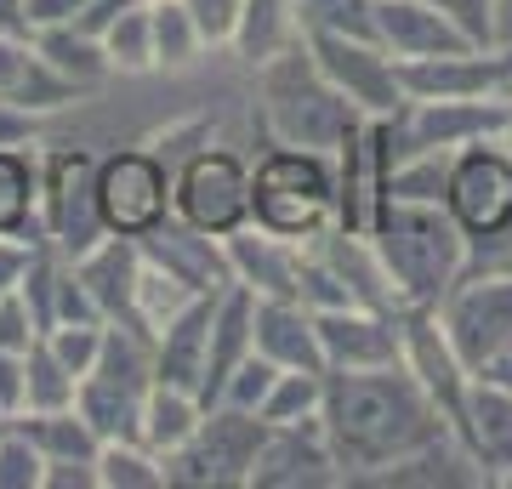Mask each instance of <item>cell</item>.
<instances>
[{
  "instance_id": "7dc6e473",
  "label": "cell",
  "mask_w": 512,
  "mask_h": 489,
  "mask_svg": "<svg viewBox=\"0 0 512 489\" xmlns=\"http://www.w3.org/2000/svg\"><path fill=\"white\" fill-rule=\"evenodd\" d=\"M35 137H40V114L0 103V148H35Z\"/></svg>"
},
{
  "instance_id": "ba28073f",
  "label": "cell",
  "mask_w": 512,
  "mask_h": 489,
  "mask_svg": "<svg viewBox=\"0 0 512 489\" xmlns=\"http://www.w3.org/2000/svg\"><path fill=\"white\" fill-rule=\"evenodd\" d=\"M313 63L330 86L353 103L359 120H393L404 109L399 57L387 52L376 35H330V29H302Z\"/></svg>"
},
{
  "instance_id": "83f0119b",
  "label": "cell",
  "mask_w": 512,
  "mask_h": 489,
  "mask_svg": "<svg viewBox=\"0 0 512 489\" xmlns=\"http://www.w3.org/2000/svg\"><path fill=\"white\" fill-rule=\"evenodd\" d=\"M143 399L148 393H137V387H120V381L109 376H80V387H74V410L86 416V427H92L103 444H114V438H143Z\"/></svg>"
},
{
  "instance_id": "e575fe53",
  "label": "cell",
  "mask_w": 512,
  "mask_h": 489,
  "mask_svg": "<svg viewBox=\"0 0 512 489\" xmlns=\"http://www.w3.org/2000/svg\"><path fill=\"white\" fill-rule=\"evenodd\" d=\"M103 52H109L114 74H160V63H154V12H148V0H131L126 12L109 23Z\"/></svg>"
},
{
  "instance_id": "9c48e42d",
  "label": "cell",
  "mask_w": 512,
  "mask_h": 489,
  "mask_svg": "<svg viewBox=\"0 0 512 489\" xmlns=\"http://www.w3.org/2000/svg\"><path fill=\"white\" fill-rule=\"evenodd\" d=\"M171 217L194 222L200 234H234L251 222V160L234 148H200L171 171Z\"/></svg>"
},
{
  "instance_id": "f1b7e54d",
  "label": "cell",
  "mask_w": 512,
  "mask_h": 489,
  "mask_svg": "<svg viewBox=\"0 0 512 489\" xmlns=\"http://www.w3.org/2000/svg\"><path fill=\"white\" fill-rule=\"evenodd\" d=\"M200 421H205L200 393L171 387V381H154V387H148V399H143V444L160 455V461L171 450H183L188 438L200 433Z\"/></svg>"
},
{
  "instance_id": "603a6c76",
  "label": "cell",
  "mask_w": 512,
  "mask_h": 489,
  "mask_svg": "<svg viewBox=\"0 0 512 489\" xmlns=\"http://www.w3.org/2000/svg\"><path fill=\"white\" fill-rule=\"evenodd\" d=\"M308 245L336 268V279L348 285V296L359 302V308L399 313V290H393V279H387V268H382V256H376V245H370V234H348V228L330 222L325 234L308 239Z\"/></svg>"
},
{
  "instance_id": "60d3db41",
  "label": "cell",
  "mask_w": 512,
  "mask_h": 489,
  "mask_svg": "<svg viewBox=\"0 0 512 489\" xmlns=\"http://www.w3.org/2000/svg\"><path fill=\"white\" fill-rule=\"evenodd\" d=\"M40 478H46V455H40V444L23 427H0V489H40Z\"/></svg>"
},
{
  "instance_id": "3957f363",
  "label": "cell",
  "mask_w": 512,
  "mask_h": 489,
  "mask_svg": "<svg viewBox=\"0 0 512 489\" xmlns=\"http://www.w3.org/2000/svg\"><path fill=\"white\" fill-rule=\"evenodd\" d=\"M251 74H256V114H262V131H268L274 143L336 154V143L359 126L353 103L319 74L308 40H296L291 52L268 57V63L251 69Z\"/></svg>"
},
{
  "instance_id": "52a82bcc",
  "label": "cell",
  "mask_w": 512,
  "mask_h": 489,
  "mask_svg": "<svg viewBox=\"0 0 512 489\" xmlns=\"http://www.w3.org/2000/svg\"><path fill=\"white\" fill-rule=\"evenodd\" d=\"M444 211L461 222L473 251L512 239V154L495 137L456 148L450 177H444Z\"/></svg>"
},
{
  "instance_id": "ab89813d",
  "label": "cell",
  "mask_w": 512,
  "mask_h": 489,
  "mask_svg": "<svg viewBox=\"0 0 512 489\" xmlns=\"http://www.w3.org/2000/svg\"><path fill=\"white\" fill-rule=\"evenodd\" d=\"M211 143H217V120H211V114H188V120H171V126L143 137V148H154L171 171H177L188 154H200V148H211Z\"/></svg>"
},
{
  "instance_id": "f546056e",
  "label": "cell",
  "mask_w": 512,
  "mask_h": 489,
  "mask_svg": "<svg viewBox=\"0 0 512 489\" xmlns=\"http://www.w3.org/2000/svg\"><path fill=\"white\" fill-rule=\"evenodd\" d=\"M35 46H40V57H46L63 80H74L86 97L114 80V63H109V52H103V40L80 35L74 23H46V29H35Z\"/></svg>"
},
{
  "instance_id": "db71d44e",
  "label": "cell",
  "mask_w": 512,
  "mask_h": 489,
  "mask_svg": "<svg viewBox=\"0 0 512 489\" xmlns=\"http://www.w3.org/2000/svg\"><path fill=\"white\" fill-rule=\"evenodd\" d=\"M6 421H12V416H6V410H0V427H6Z\"/></svg>"
},
{
  "instance_id": "5bb4252c",
  "label": "cell",
  "mask_w": 512,
  "mask_h": 489,
  "mask_svg": "<svg viewBox=\"0 0 512 489\" xmlns=\"http://www.w3.org/2000/svg\"><path fill=\"white\" fill-rule=\"evenodd\" d=\"M450 438L467 450V461L478 467L484 484L507 478L512 472V381L495 376V370H478L467 381V399H461L456 421H450Z\"/></svg>"
},
{
  "instance_id": "b9f144b4",
  "label": "cell",
  "mask_w": 512,
  "mask_h": 489,
  "mask_svg": "<svg viewBox=\"0 0 512 489\" xmlns=\"http://www.w3.org/2000/svg\"><path fill=\"white\" fill-rule=\"evenodd\" d=\"M274 381H279V364L268 359V353H245L239 359V370L228 376V387H222V399L217 404H239V410H262V399L274 393Z\"/></svg>"
},
{
  "instance_id": "2e32d148",
  "label": "cell",
  "mask_w": 512,
  "mask_h": 489,
  "mask_svg": "<svg viewBox=\"0 0 512 489\" xmlns=\"http://www.w3.org/2000/svg\"><path fill=\"white\" fill-rule=\"evenodd\" d=\"M313 325H319V347H325V370H387V364H404L399 313L353 302V308L313 313Z\"/></svg>"
},
{
  "instance_id": "5b68a950",
  "label": "cell",
  "mask_w": 512,
  "mask_h": 489,
  "mask_svg": "<svg viewBox=\"0 0 512 489\" xmlns=\"http://www.w3.org/2000/svg\"><path fill=\"white\" fill-rule=\"evenodd\" d=\"M439 319L473 376L512 359V262L473 256V268L461 273L450 296L439 302Z\"/></svg>"
},
{
  "instance_id": "484cf974",
  "label": "cell",
  "mask_w": 512,
  "mask_h": 489,
  "mask_svg": "<svg viewBox=\"0 0 512 489\" xmlns=\"http://www.w3.org/2000/svg\"><path fill=\"white\" fill-rule=\"evenodd\" d=\"M330 171H336V228L348 234H370V217H376V160H370V120L336 143L330 154Z\"/></svg>"
},
{
  "instance_id": "f6af8a7d",
  "label": "cell",
  "mask_w": 512,
  "mask_h": 489,
  "mask_svg": "<svg viewBox=\"0 0 512 489\" xmlns=\"http://www.w3.org/2000/svg\"><path fill=\"white\" fill-rule=\"evenodd\" d=\"M188 18L200 23V35L211 52H228V40L239 29V12H245V0H183Z\"/></svg>"
},
{
  "instance_id": "f5cc1de1",
  "label": "cell",
  "mask_w": 512,
  "mask_h": 489,
  "mask_svg": "<svg viewBox=\"0 0 512 489\" xmlns=\"http://www.w3.org/2000/svg\"><path fill=\"white\" fill-rule=\"evenodd\" d=\"M495 143H501V148L512 154V109H507V120H501V131H495Z\"/></svg>"
},
{
  "instance_id": "4dcf8cb0",
  "label": "cell",
  "mask_w": 512,
  "mask_h": 489,
  "mask_svg": "<svg viewBox=\"0 0 512 489\" xmlns=\"http://www.w3.org/2000/svg\"><path fill=\"white\" fill-rule=\"evenodd\" d=\"M0 234H40V154L0 148Z\"/></svg>"
},
{
  "instance_id": "bcb514c9",
  "label": "cell",
  "mask_w": 512,
  "mask_h": 489,
  "mask_svg": "<svg viewBox=\"0 0 512 489\" xmlns=\"http://www.w3.org/2000/svg\"><path fill=\"white\" fill-rule=\"evenodd\" d=\"M40 336L35 313L23 302V290H0V347H12V353H29V342Z\"/></svg>"
},
{
  "instance_id": "6da1fadb",
  "label": "cell",
  "mask_w": 512,
  "mask_h": 489,
  "mask_svg": "<svg viewBox=\"0 0 512 489\" xmlns=\"http://www.w3.org/2000/svg\"><path fill=\"white\" fill-rule=\"evenodd\" d=\"M319 421L342 478L348 484H370L382 467L404 461V455L427 450L450 433V421L439 416V404L421 393V381L404 364L387 370H325V399H319Z\"/></svg>"
},
{
  "instance_id": "ac0fdd59",
  "label": "cell",
  "mask_w": 512,
  "mask_h": 489,
  "mask_svg": "<svg viewBox=\"0 0 512 489\" xmlns=\"http://www.w3.org/2000/svg\"><path fill=\"white\" fill-rule=\"evenodd\" d=\"M137 245H143L148 262H160V268H171L177 279H188L200 296H217V290L234 285V268H228L222 239L217 234H200V228L183 222V217H165L160 228H148Z\"/></svg>"
},
{
  "instance_id": "d6a6232c",
  "label": "cell",
  "mask_w": 512,
  "mask_h": 489,
  "mask_svg": "<svg viewBox=\"0 0 512 489\" xmlns=\"http://www.w3.org/2000/svg\"><path fill=\"white\" fill-rule=\"evenodd\" d=\"M200 290L188 285V279H177L171 268H160V262H148L143 256V273H137V296H131V325L148 330V336H160L177 313L194 302Z\"/></svg>"
},
{
  "instance_id": "cb8c5ba5",
  "label": "cell",
  "mask_w": 512,
  "mask_h": 489,
  "mask_svg": "<svg viewBox=\"0 0 512 489\" xmlns=\"http://www.w3.org/2000/svg\"><path fill=\"white\" fill-rule=\"evenodd\" d=\"M256 353H268L279 370H319L325 376L319 325H313V308H302V302L256 296Z\"/></svg>"
},
{
  "instance_id": "d4e9b609",
  "label": "cell",
  "mask_w": 512,
  "mask_h": 489,
  "mask_svg": "<svg viewBox=\"0 0 512 489\" xmlns=\"http://www.w3.org/2000/svg\"><path fill=\"white\" fill-rule=\"evenodd\" d=\"M256 347V296L245 285L217 290V313H211V353H205V387L200 399L217 404L228 376L239 370V359Z\"/></svg>"
},
{
  "instance_id": "44dd1931",
  "label": "cell",
  "mask_w": 512,
  "mask_h": 489,
  "mask_svg": "<svg viewBox=\"0 0 512 489\" xmlns=\"http://www.w3.org/2000/svg\"><path fill=\"white\" fill-rule=\"evenodd\" d=\"M376 40H382L399 63H410V57L456 52V46H473V40L461 35L433 0H376Z\"/></svg>"
},
{
  "instance_id": "74e56055",
  "label": "cell",
  "mask_w": 512,
  "mask_h": 489,
  "mask_svg": "<svg viewBox=\"0 0 512 489\" xmlns=\"http://www.w3.org/2000/svg\"><path fill=\"white\" fill-rule=\"evenodd\" d=\"M319 399H325V376L319 370H279L274 393L262 399L256 416L279 427V421H302V416H319Z\"/></svg>"
},
{
  "instance_id": "836d02e7",
  "label": "cell",
  "mask_w": 512,
  "mask_h": 489,
  "mask_svg": "<svg viewBox=\"0 0 512 489\" xmlns=\"http://www.w3.org/2000/svg\"><path fill=\"white\" fill-rule=\"evenodd\" d=\"M148 12H154V63H160L165 74H183L194 69L211 46H205L200 23L188 18L183 0H148Z\"/></svg>"
},
{
  "instance_id": "8d00e7d4",
  "label": "cell",
  "mask_w": 512,
  "mask_h": 489,
  "mask_svg": "<svg viewBox=\"0 0 512 489\" xmlns=\"http://www.w3.org/2000/svg\"><path fill=\"white\" fill-rule=\"evenodd\" d=\"M97 489H165V461L143 438H114L97 450Z\"/></svg>"
},
{
  "instance_id": "d590c367",
  "label": "cell",
  "mask_w": 512,
  "mask_h": 489,
  "mask_svg": "<svg viewBox=\"0 0 512 489\" xmlns=\"http://www.w3.org/2000/svg\"><path fill=\"white\" fill-rule=\"evenodd\" d=\"M74 387H80V376L57 359L46 336H35L23 353V410H63V404H74Z\"/></svg>"
},
{
  "instance_id": "8992f818",
  "label": "cell",
  "mask_w": 512,
  "mask_h": 489,
  "mask_svg": "<svg viewBox=\"0 0 512 489\" xmlns=\"http://www.w3.org/2000/svg\"><path fill=\"white\" fill-rule=\"evenodd\" d=\"M268 421L239 404H205L200 433L183 450L165 455V484H194V489H251L256 455H262Z\"/></svg>"
},
{
  "instance_id": "816d5d0a",
  "label": "cell",
  "mask_w": 512,
  "mask_h": 489,
  "mask_svg": "<svg viewBox=\"0 0 512 489\" xmlns=\"http://www.w3.org/2000/svg\"><path fill=\"white\" fill-rule=\"evenodd\" d=\"M0 35H35V23H29V0H0Z\"/></svg>"
},
{
  "instance_id": "7a4b0ae2",
  "label": "cell",
  "mask_w": 512,
  "mask_h": 489,
  "mask_svg": "<svg viewBox=\"0 0 512 489\" xmlns=\"http://www.w3.org/2000/svg\"><path fill=\"white\" fill-rule=\"evenodd\" d=\"M370 245L399 290V308H439L473 268V239L461 234L444 200H382L370 217Z\"/></svg>"
},
{
  "instance_id": "f35d334b",
  "label": "cell",
  "mask_w": 512,
  "mask_h": 489,
  "mask_svg": "<svg viewBox=\"0 0 512 489\" xmlns=\"http://www.w3.org/2000/svg\"><path fill=\"white\" fill-rule=\"evenodd\" d=\"M302 29L330 35H376V0H291Z\"/></svg>"
},
{
  "instance_id": "1f68e13d",
  "label": "cell",
  "mask_w": 512,
  "mask_h": 489,
  "mask_svg": "<svg viewBox=\"0 0 512 489\" xmlns=\"http://www.w3.org/2000/svg\"><path fill=\"white\" fill-rule=\"evenodd\" d=\"M12 427L35 438L46 461H97V450H103V438L86 427V416L74 404H63V410H18Z\"/></svg>"
},
{
  "instance_id": "9a60e30c",
  "label": "cell",
  "mask_w": 512,
  "mask_h": 489,
  "mask_svg": "<svg viewBox=\"0 0 512 489\" xmlns=\"http://www.w3.org/2000/svg\"><path fill=\"white\" fill-rule=\"evenodd\" d=\"M399 347H404V370L421 381V393L439 404L444 421H456L473 370H467V359L456 353L439 308H399Z\"/></svg>"
},
{
  "instance_id": "7c38bea8",
  "label": "cell",
  "mask_w": 512,
  "mask_h": 489,
  "mask_svg": "<svg viewBox=\"0 0 512 489\" xmlns=\"http://www.w3.org/2000/svg\"><path fill=\"white\" fill-rule=\"evenodd\" d=\"M404 97H421V103H439V97H501L512 103V46H456V52L439 57H410L399 63Z\"/></svg>"
},
{
  "instance_id": "7bdbcfd3",
  "label": "cell",
  "mask_w": 512,
  "mask_h": 489,
  "mask_svg": "<svg viewBox=\"0 0 512 489\" xmlns=\"http://www.w3.org/2000/svg\"><path fill=\"white\" fill-rule=\"evenodd\" d=\"M433 6H439L473 46H495V40H501V0H433Z\"/></svg>"
},
{
  "instance_id": "8fae6325",
  "label": "cell",
  "mask_w": 512,
  "mask_h": 489,
  "mask_svg": "<svg viewBox=\"0 0 512 489\" xmlns=\"http://www.w3.org/2000/svg\"><path fill=\"white\" fill-rule=\"evenodd\" d=\"M97 211L109 222V234L143 239L148 228L171 217V165L143 143L97 154Z\"/></svg>"
},
{
  "instance_id": "c3c4849f",
  "label": "cell",
  "mask_w": 512,
  "mask_h": 489,
  "mask_svg": "<svg viewBox=\"0 0 512 489\" xmlns=\"http://www.w3.org/2000/svg\"><path fill=\"white\" fill-rule=\"evenodd\" d=\"M40 489H97V461H46Z\"/></svg>"
},
{
  "instance_id": "681fc988",
  "label": "cell",
  "mask_w": 512,
  "mask_h": 489,
  "mask_svg": "<svg viewBox=\"0 0 512 489\" xmlns=\"http://www.w3.org/2000/svg\"><path fill=\"white\" fill-rule=\"evenodd\" d=\"M0 410L6 416L23 410V353H12V347H0Z\"/></svg>"
},
{
  "instance_id": "e0dca14e",
  "label": "cell",
  "mask_w": 512,
  "mask_h": 489,
  "mask_svg": "<svg viewBox=\"0 0 512 489\" xmlns=\"http://www.w3.org/2000/svg\"><path fill=\"white\" fill-rule=\"evenodd\" d=\"M222 251H228V268H234V285H245L251 296H279V302H302V239L268 234V228H234L222 234Z\"/></svg>"
},
{
  "instance_id": "7402d4cb",
  "label": "cell",
  "mask_w": 512,
  "mask_h": 489,
  "mask_svg": "<svg viewBox=\"0 0 512 489\" xmlns=\"http://www.w3.org/2000/svg\"><path fill=\"white\" fill-rule=\"evenodd\" d=\"M211 313H217V296H194V302L154 336V381H171V387L200 393L205 387V353H211Z\"/></svg>"
},
{
  "instance_id": "277c9868",
  "label": "cell",
  "mask_w": 512,
  "mask_h": 489,
  "mask_svg": "<svg viewBox=\"0 0 512 489\" xmlns=\"http://www.w3.org/2000/svg\"><path fill=\"white\" fill-rule=\"evenodd\" d=\"M251 222L285 239H319L336 222V171L319 148L274 143L251 165Z\"/></svg>"
},
{
  "instance_id": "4fadbf2b",
  "label": "cell",
  "mask_w": 512,
  "mask_h": 489,
  "mask_svg": "<svg viewBox=\"0 0 512 489\" xmlns=\"http://www.w3.org/2000/svg\"><path fill=\"white\" fill-rule=\"evenodd\" d=\"M330 484H348V478H342V461H336V450L325 438V421L302 416V421L268 427L251 489H330Z\"/></svg>"
},
{
  "instance_id": "ffe728a7",
  "label": "cell",
  "mask_w": 512,
  "mask_h": 489,
  "mask_svg": "<svg viewBox=\"0 0 512 489\" xmlns=\"http://www.w3.org/2000/svg\"><path fill=\"white\" fill-rule=\"evenodd\" d=\"M80 285L92 290L97 313L109 325H131V296H137V273H143V245L131 234H103L92 251L69 256Z\"/></svg>"
},
{
  "instance_id": "f907efd6",
  "label": "cell",
  "mask_w": 512,
  "mask_h": 489,
  "mask_svg": "<svg viewBox=\"0 0 512 489\" xmlns=\"http://www.w3.org/2000/svg\"><path fill=\"white\" fill-rule=\"evenodd\" d=\"M86 6H92V0H29V23H35V29H46V23H74Z\"/></svg>"
},
{
  "instance_id": "ee69618b",
  "label": "cell",
  "mask_w": 512,
  "mask_h": 489,
  "mask_svg": "<svg viewBox=\"0 0 512 489\" xmlns=\"http://www.w3.org/2000/svg\"><path fill=\"white\" fill-rule=\"evenodd\" d=\"M103 330L109 325H52L46 330V342H52V353L69 364L74 376H92L97 353H103Z\"/></svg>"
},
{
  "instance_id": "4316f807",
  "label": "cell",
  "mask_w": 512,
  "mask_h": 489,
  "mask_svg": "<svg viewBox=\"0 0 512 489\" xmlns=\"http://www.w3.org/2000/svg\"><path fill=\"white\" fill-rule=\"evenodd\" d=\"M296 40H302V18H296L291 0H245V12H239V29L228 40V52L245 63V69H262L268 57L291 52Z\"/></svg>"
},
{
  "instance_id": "30bf717a",
  "label": "cell",
  "mask_w": 512,
  "mask_h": 489,
  "mask_svg": "<svg viewBox=\"0 0 512 489\" xmlns=\"http://www.w3.org/2000/svg\"><path fill=\"white\" fill-rule=\"evenodd\" d=\"M103 234L109 222L97 211V154L92 148L40 154V239L63 256H80Z\"/></svg>"
},
{
  "instance_id": "d6986e66",
  "label": "cell",
  "mask_w": 512,
  "mask_h": 489,
  "mask_svg": "<svg viewBox=\"0 0 512 489\" xmlns=\"http://www.w3.org/2000/svg\"><path fill=\"white\" fill-rule=\"evenodd\" d=\"M80 97L86 91L40 57L35 35H0V103H18L29 114H57Z\"/></svg>"
}]
</instances>
